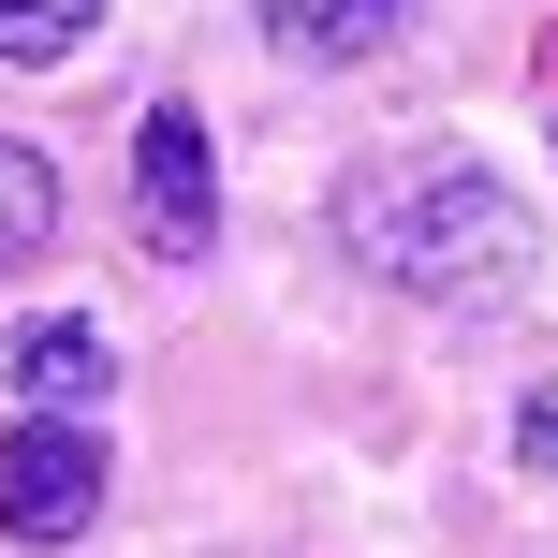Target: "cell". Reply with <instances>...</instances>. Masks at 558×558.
Segmentation results:
<instances>
[{"label":"cell","instance_id":"obj_1","mask_svg":"<svg viewBox=\"0 0 558 558\" xmlns=\"http://www.w3.org/2000/svg\"><path fill=\"white\" fill-rule=\"evenodd\" d=\"M338 235H353L367 279H397V294H426V308L514 294V265H530V206H514L471 147H397V162H367L353 192H338Z\"/></svg>","mask_w":558,"mask_h":558},{"label":"cell","instance_id":"obj_2","mask_svg":"<svg viewBox=\"0 0 558 558\" xmlns=\"http://www.w3.org/2000/svg\"><path fill=\"white\" fill-rule=\"evenodd\" d=\"M88 514H104V441L59 412H29L15 441H0V530L15 544H74Z\"/></svg>","mask_w":558,"mask_h":558},{"label":"cell","instance_id":"obj_3","mask_svg":"<svg viewBox=\"0 0 558 558\" xmlns=\"http://www.w3.org/2000/svg\"><path fill=\"white\" fill-rule=\"evenodd\" d=\"M133 206H147V251H177V265L221 235V177H206V118L192 104L133 118Z\"/></svg>","mask_w":558,"mask_h":558},{"label":"cell","instance_id":"obj_4","mask_svg":"<svg viewBox=\"0 0 558 558\" xmlns=\"http://www.w3.org/2000/svg\"><path fill=\"white\" fill-rule=\"evenodd\" d=\"M251 15H265V45H279V59H324V74H338V59L412 45L426 0H251Z\"/></svg>","mask_w":558,"mask_h":558},{"label":"cell","instance_id":"obj_5","mask_svg":"<svg viewBox=\"0 0 558 558\" xmlns=\"http://www.w3.org/2000/svg\"><path fill=\"white\" fill-rule=\"evenodd\" d=\"M15 397H29V412H59V426H88V412L118 397L104 324H29V338H15Z\"/></svg>","mask_w":558,"mask_h":558},{"label":"cell","instance_id":"obj_6","mask_svg":"<svg viewBox=\"0 0 558 558\" xmlns=\"http://www.w3.org/2000/svg\"><path fill=\"white\" fill-rule=\"evenodd\" d=\"M59 235V177H45V147H0V265H29Z\"/></svg>","mask_w":558,"mask_h":558},{"label":"cell","instance_id":"obj_7","mask_svg":"<svg viewBox=\"0 0 558 558\" xmlns=\"http://www.w3.org/2000/svg\"><path fill=\"white\" fill-rule=\"evenodd\" d=\"M88 29H104V0H0V59H29V74H45V59H74Z\"/></svg>","mask_w":558,"mask_h":558},{"label":"cell","instance_id":"obj_8","mask_svg":"<svg viewBox=\"0 0 558 558\" xmlns=\"http://www.w3.org/2000/svg\"><path fill=\"white\" fill-rule=\"evenodd\" d=\"M514 456H530V471H558V397H530V426H514Z\"/></svg>","mask_w":558,"mask_h":558}]
</instances>
